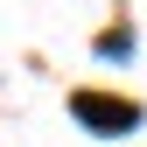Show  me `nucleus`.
<instances>
[{"mask_svg":"<svg viewBox=\"0 0 147 147\" xmlns=\"http://www.w3.org/2000/svg\"><path fill=\"white\" fill-rule=\"evenodd\" d=\"M70 119H84L91 133H133L140 105L133 98H105V91H70Z\"/></svg>","mask_w":147,"mask_h":147,"instance_id":"f257e3e1","label":"nucleus"},{"mask_svg":"<svg viewBox=\"0 0 147 147\" xmlns=\"http://www.w3.org/2000/svg\"><path fill=\"white\" fill-rule=\"evenodd\" d=\"M126 49H133V35H126V28H112V35H98V56H126Z\"/></svg>","mask_w":147,"mask_h":147,"instance_id":"f03ea898","label":"nucleus"}]
</instances>
